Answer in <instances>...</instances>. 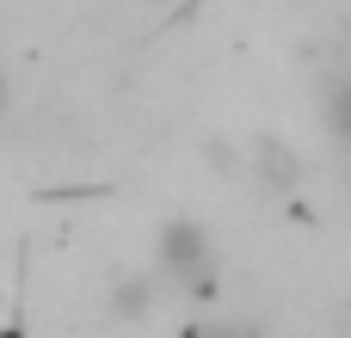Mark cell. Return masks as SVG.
<instances>
[{"label": "cell", "mask_w": 351, "mask_h": 338, "mask_svg": "<svg viewBox=\"0 0 351 338\" xmlns=\"http://www.w3.org/2000/svg\"><path fill=\"white\" fill-rule=\"evenodd\" d=\"M160 265H167L173 277H204V271H210V246H204V234H197L191 222H173V228L160 234Z\"/></svg>", "instance_id": "1"}, {"label": "cell", "mask_w": 351, "mask_h": 338, "mask_svg": "<svg viewBox=\"0 0 351 338\" xmlns=\"http://www.w3.org/2000/svg\"><path fill=\"white\" fill-rule=\"evenodd\" d=\"M339 123H346V135H351V92L339 99Z\"/></svg>", "instance_id": "2"}]
</instances>
